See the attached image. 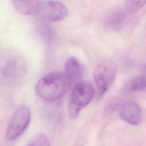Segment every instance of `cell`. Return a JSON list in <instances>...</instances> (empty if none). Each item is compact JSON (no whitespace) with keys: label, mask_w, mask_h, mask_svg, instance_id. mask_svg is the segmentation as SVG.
<instances>
[{"label":"cell","mask_w":146,"mask_h":146,"mask_svg":"<svg viewBox=\"0 0 146 146\" xmlns=\"http://www.w3.org/2000/svg\"><path fill=\"white\" fill-rule=\"evenodd\" d=\"M72 81L64 72L52 71L43 76L35 87L36 95L41 99L56 100L69 90Z\"/></svg>","instance_id":"6da1fadb"},{"label":"cell","mask_w":146,"mask_h":146,"mask_svg":"<svg viewBox=\"0 0 146 146\" xmlns=\"http://www.w3.org/2000/svg\"><path fill=\"white\" fill-rule=\"evenodd\" d=\"M94 95L92 84L88 82H80L73 88L68 103V113L72 120L76 119L80 112L92 100Z\"/></svg>","instance_id":"7a4b0ae2"},{"label":"cell","mask_w":146,"mask_h":146,"mask_svg":"<svg viewBox=\"0 0 146 146\" xmlns=\"http://www.w3.org/2000/svg\"><path fill=\"white\" fill-rule=\"evenodd\" d=\"M117 72L115 63L110 59L99 62L94 70V79L99 96L102 97L113 82Z\"/></svg>","instance_id":"3957f363"},{"label":"cell","mask_w":146,"mask_h":146,"mask_svg":"<svg viewBox=\"0 0 146 146\" xmlns=\"http://www.w3.org/2000/svg\"><path fill=\"white\" fill-rule=\"evenodd\" d=\"M31 120V112L25 106L19 107L13 114L6 131L8 141L16 139L21 135L29 126Z\"/></svg>","instance_id":"277c9868"},{"label":"cell","mask_w":146,"mask_h":146,"mask_svg":"<svg viewBox=\"0 0 146 146\" xmlns=\"http://www.w3.org/2000/svg\"><path fill=\"white\" fill-rule=\"evenodd\" d=\"M68 13L67 7L60 2L39 1L36 15L46 21L58 22L63 20Z\"/></svg>","instance_id":"5b68a950"},{"label":"cell","mask_w":146,"mask_h":146,"mask_svg":"<svg viewBox=\"0 0 146 146\" xmlns=\"http://www.w3.org/2000/svg\"><path fill=\"white\" fill-rule=\"evenodd\" d=\"M119 116L125 122L138 125L142 119V110L140 106L133 101H128L122 104L119 110Z\"/></svg>","instance_id":"8992f818"},{"label":"cell","mask_w":146,"mask_h":146,"mask_svg":"<svg viewBox=\"0 0 146 146\" xmlns=\"http://www.w3.org/2000/svg\"><path fill=\"white\" fill-rule=\"evenodd\" d=\"M26 71V65L24 60L19 57L10 60L5 67L3 74L10 80H14L22 77Z\"/></svg>","instance_id":"52a82bcc"},{"label":"cell","mask_w":146,"mask_h":146,"mask_svg":"<svg viewBox=\"0 0 146 146\" xmlns=\"http://www.w3.org/2000/svg\"><path fill=\"white\" fill-rule=\"evenodd\" d=\"M64 72L70 78L72 82L79 83L83 76V66L77 58L71 57L66 62Z\"/></svg>","instance_id":"ba28073f"},{"label":"cell","mask_w":146,"mask_h":146,"mask_svg":"<svg viewBox=\"0 0 146 146\" xmlns=\"http://www.w3.org/2000/svg\"><path fill=\"white\" fill-rule=\"evenodd\" d=\"M39 1H13L12 3L15 9L22 15H29L36 14Z\"/></svg>","instance_id":"9c48e42d"},{"label":"cell","mask_w":146,"mask_h":146,"mask_svg":"<svg viewBox=\"0 0 146 146\" xmlns=\"http://www.w3.org/2000/svg\"><path fill=\"white\" fill-rule=\"evenodd\" d=\"M124 88L131 92L143 91L146 88V77L141 73L131 78L125 82Z\"/></svg>","instance_id":"30bf717a"},{"label":"cell","mask_w":146,"mask_h":146,"mask_svg":"<svg viewBox=\"0 0 146 146\" xmlns=\"http://www.w3.org/2000/svg\"><path fill=\"white\" fill-rule=\"evenodd\" d=\"M125 16V13L123 11H115L107 18V23L112 28L115 29L120 28L123 23Z\"/></svg>","instance_id":"8fae6325"},{"label":"cell","mask_w":146,"mask_h":146,"mask_svg":"<svg viewBox=\"0 0 146 146\" xmlns=\"http://www.w3.org/2000/svg\"><path fill=\"white\" fill-rule=\"evenodd\" d=\"M50 141L47 137L43 133L34 135L26 146H50Z\"/></svg>","instance_id":"7c38bea8"},{"label":"cell","mask_w":146,"mask_h":146,"mask_svg":"<svg viewBox=\"0 0 146 146\" xmlns=\"http://www.w3.org/2000/svg\"><path fill=\"white\" fill-rule=\"evenodd\" d=\"M146 4V1H127L125 3L124 9L128 13H133L141 9Z\"/></svg>","instance_id":"4fadbf2b"},{"label":"cell","mask_w":146,"mask_h":146,"mask_svg":"<svg viewBox=\"0 0 146 146\" xmlns=\"http://www.w3.org/2000/svg\"><path fill=\"white\" fill-rule=\"evenodd\" d=\"M142 74L146 77V66H144V67L143 68Z\"/></svg>","instance_id":"5bb4252c"}]
</instances>
